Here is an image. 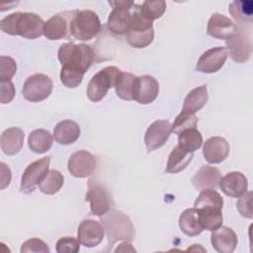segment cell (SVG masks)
I'll use <instances>...</instances> for the list:
<instances>
[{"mask_svg": "<svg viewBox=\"0 0 253 253\" xmlns=\"http://www.w3.org/2000/svg\"><path fill=\"white\" fill-rule=\"evenodd\" d=\"M221 178L220 171L213 167L205 165L202 166L193 176L192 183L198 191L203 190H215L218 187L219 180Z\"/></svg>", "mask_w": 253, "mask_h": 253, "instance_id": "cell-21", "label": "cell"}, {"mask_svg": "<svg viewBox=\"0 0 253 253\" xmlns=\"http://www.w3.org/2000/svg\"><path fill=\"white\" fill-rule=\"evenodd\" d=\"M171 132V124L169 121L157 120L153 122L144 134V143L147 151H154L164 145Z\"/></svg>", "mask_w": 253, "mask_h": 253, "instance_id": "cell-13", "label": "cell"}, {"mask_svg": "<svg viewBox=\"0 0 253 253\" xmlns=\"http://www.w3.org/2000/svg\"><path fill=\"white\" fill-rule=\"evenodd\" d=\"M137 77L128 72H121L115 82L117 96L125 101H131L134 97Z\"/></svg>", "mask_w": 253, "mask_h": 253, "instance_id": "cell-26", "label": "cell"}, {"mask_svg": "<svg viewBox=\"0 0 253 253\" xmlns=\"http://www.w3.org/2000/svg\"><path fill=\"white\" fill-rule=\"evenodd\" d=\"M201 224L204 229L213 231L222 225L221 210L213 208L197 209Z\"/></svg>", "mask_w": 253, "mask_h": 253, "instance_id": "cell-31", "label": "cell"}, {"mask_svg": "<svg viewBox=\"0 0 253 253\" xmlns=\"http://www.w3.org/2000/svg\"><path fill=\"white\" fill-rule=\"evenodd\" d=\"M56 252L58 253H77L80 249V242L78 239L70 236L61 237L56 242Z\"/></svg>", "mask_w": 253, "mask_h": 253, "instance_id": "cell-38", "label": "cell"}, {"mask_svg": "<svg viewBox=\"0 0 253 253\" xmlns=\"http://www.w3.org/2000/svg\"><path fill=\"white\" fill-rule=\"evenodd\" d=\"M218 186L226 196L231 198H239L245 192H247L248 182L243 173L232 171L220 178Z\"/></svg>", "mask_w": 253, "mask_h": 253, "instance_id": "cell-19", "label": "cell"}, {"mask_svg": "<svg viewBox=\"0 0 253 253\" xmlns=\"http://www.w3.org/2000/svg\"><path fill=\"white\" fill-rule=\"evenodd\" d=\"M80 127L78 124L72 120H64L59 122L53 129L54 140L62 145L74 143L80 136Z\"/></svg>", "mask_w": 253, "mask_h": 253, "instance_id": "cell-24", "label": "cell"}, {"mask_svg": "<svg viewBox=\"0 0 253 253\" xmlns=\"http://www.w3.org/2000/svg\"><path fill=\"white\" fill-rule=\"evenodd\" d=\"M116 252H120V251H124V252H126V251H131V252H135V249L134 248H132L131 247V244L129 243V242H127V241H125L124 243H122V244H120V246L115 250Z\"/></svg>", "mask_w": 253, "mask_h": 253, "instance_id": "cell-43", "label": "cell"}, {"mask_svg": "<svg viewBox=\"0 0 253 253\" xmlns=\"http://www.w3.org/2000/svg\"><path fill=\"white\" fill-rule=\"evenodd\" d=\"M126 38L127 42L135 48L146 47L153 42V24L140 13L138 4L134 3L132 7L130 25Z\"/></svg>", "mask_w": 253, "mask_h": 253, "instance_id": "cell-4", "label": "cell"}, {"mask_svg": "<svg viewBox=\"0 0 253 253\" xmlns=\"http://www.w3.org/2000/svg\"><path fill=\"white\" fill-rule=\"evenodd\" d=\"M52 91V80L45 74L36 73L29 76L22 89V94L27 101L41 102L45 100Z\"/></svg>", "mask_w": 253, "mask_h": 253, "instance_id": "cell-9", "label": "cell"}, {"mask_svg": "<svg viewBox=\"0 0 253 253\" xmlns=\"http://www.w3.org/2000/svg\"><path fill=\"white\" fill-rule=\"evenodd\" d=\"M192 158H193V153H190L182 149L179 145H176L168 156L165 171L167 173L181 172L192 161Z\"/></svg>", "mask_w": 253, "mask_h": 253, "instance_id": "cell-29", "label": "cell"}, {"mask_svg": "<svg viewBox=\"0 0 253 253\" xmlns=\"http://www.w3.org/2000/svg\"><path fill=\"white\" fill-rule=\"evenodd\" d=\"M100 221L107 234L109 247H112L119 240L131 242L135 237L134 227L130 218L121 211L109 210L100 216Z\"/></svg>", "mask_w": 253, "mask_h": 253, "instance_id": "cell-3", "label": "cell"}, {"mask_svg": "<svg viewBox=\"0 0 253 253\" xmlns=\"http://www.w3.org/2000/svg\"><path fill=\"white\" fill-rule=\"evenodd\" d=\"M227 57L228 50L226 47H212L200 56L196 64V69L202 73H214L223 66Z\"/></svg>", "mask_w": 253, "mask_h": 253, "instance_id": "cell-14", "label": "cell"}, {"mask_svg": "<svg viewBox=\"0 0 253 253\" xmlns=\"http://www.w3.org/2000/svg\"><path fill=\"white\" fill-rule=\"evenodd\" d=\"M64 183L63 175L55 169H50L47 171L42 182L39 184V189L42 193L45 195L56 194Z\"/></svg>", "mask_w": 253, "mask_h": 253, "instance_id": "cell-33", "label": "cell"}, {"mask_svg": "<svg viewBox=\"0 0 253 253\" xmlns=\"http://www.w3.org/2000/svg\"><path fill=\"white\" fill-rule=\"evenodd\" d=\"M86 201L90 203V211L93 215L101 216L110 210V196L103 185L95 179L89 180Z\"/></svg>", "mask_w": 253, "mask_h": 253, "instance_id": "cell-11", "label": "cell"}, {"mask_svg": "<svg viewBox=\"0 0 253 253\" xmlns=\"http://www.w3.org/2000/svg\"><path fill=\"white\" fill-rule=\"evenodd\" d=\"M21 253L36 252V253H48L49 247L40 238H31L25 241L21 246Z\"/></svg>", "mask_w": 253, "mask_h": 253, "instance_id": "cell-39", "label": "cell"}, {"mask_svg": "<svg viewBox=\"0 0 253 253\" xmlns=\"http://www.w3.org/2000/svg\"><path fill=\"white\" fill-rule=\"evenodd\" d=\"M235 29L236 25L231 19L222 14L214 13L208 22L207 33L214 39L226 41L234 34Z\"/></svg>", "mask_w": 253, "mask_h": 253, "instance_id": "cell-18", "label": "cell"}, {"mask_svg": "<svg viewBox=\"0 0 253 253\" xmlns=\"http://www.w3.org/2000/svg\"><path fill=\"white\" fill-rule=\"evenodd\" d=\"M25 134L20 127H9L5 129L0 137L1 150L6 155H15L23 147Z\"/></svg>", "mask_w": 253, "mask_h": 253, "instance_id": "cell-23", "label": "cell"}, {"mask_svg": "<svg viewBox=\"0 0 253 253\" xmlns=\"http://www.w3.org/2000/svg\"><path fill=\"white\" fill-rule=\"evenodd\" d=\"M43 26V20L38 14L30 12H15L0 21V29L5 34L30 40L40 38L42 35Z\"/></svg>", "mask_w": 253, "mask_h": 253, "instance_id": "cell-2", "label": "cell"}, {"mask_svg": "<svg viewBox=\"0 0 253 253\" xmlns=\"http://www.w3.org/2000/svg\"><path fill=\"white\" fill-rule=\"evenodd\" d=\"M96 164V158L92 153L87 150H78L70 155L67 168L72 176L86 178L93 174Z\"/></svg>", "mask_w": 253, "mask_h": 253, "instance_id": "cell-12", "label": "cell"}, {"mask_svg": "<svg viewBox=\"0 0 253 253\" xmlns=\"http://www.w3.org/2000/svg\"><path fill=\"white\" fill-rule=\"evenodd\" d=\"M17 71L16 61L6 55L0 56V81L11 80Z\"/></svg>", "mask_w": 253, "mask_h": 253, "instance_id": "cell-37", "label": "cell"}, {"mask_svg": "<svg viewBox=\"0 0 253 253\" xmlns=\"http://www.w3.org/2000/svg\"><path fill=\"white\" fill-rule=\"evenodd\" d=\"M72 14V13H71ZM66 13L56 14L44 22L42 35L50 41H56L63 39L69 33V20L66 18Z\"/></svg>", "mask_w": 253, "mask_h": 253, "instance_id": "cell-22", "label": "cell"}, {"mask_svg": "<svg viewBox=\"0 0 253 253\" xmlns=\"http://www.w3.org/2000/svg\"><path fill=\"white\" fill-rule=\"evenodd\" d=\"M0 102L1 104L10 103L15 96V87L11 80L0 81Z\"/></svg>", "mask_w": 253, "mask_h": 253, "instance_id": "cell-41", "label": "cell"}, {"mask_svg": "<svg viewBox=\"0 0 253 253\" xmlns=\"http://www.w3.org/2000/svg\"><path fill=\"white\" fill-rule=\"evenodd\" d=\"M211 242L215 251L219 253H231L236 248L237 235L232 228L221 225L212 231Z\"/></svg>", "mask_w": 253, "mask_h": 253, "instance_id": "cell-20", "label": "cell"}, {"mask_svg": "<svg viewBox=\"0 0 253 253\" xmlns=\"http://www.w3.org/2000/svg\"><path fill=\"white\" fill-rule=\"evenodd\" d=\"M251 198H252V192L248 191V192H245L242 196H240L236 203V208H237L239 213L242 216H244L246 218H250V219L253 217Z\"/></svg>", "mask_w": 253, "mask_h": 253, "instance_id": "cell-40", "label": "cell"}, {"mask_svg": "<svg viewBox=\"0 0 253 253\" xmlns=\"http://www.w3.org/2000/svg\"><path fill=\"white\" fill-rule=\"evenodd\" d=\"M228 12L238 24L250 25L253 21V2L251 0H235L228 6Z\"/></svg>", "mask_w": 253, "mask_h": 253, "instance_id": "cell-28", "label": "cell"}, {"mask_svg": "<svg viewBox=\"0 0 253 253\" xmlns=\"http://www.w3.org/2000/svg\"><path fill=\"white\" fill-rule=\"evenodd\" d=\"M223 199L219 193L215 190L208 189L203 190L194 203V208H213L217 210H222Z\"/></svg>", "mask_w": 253, "mask_h": 253, "instance_id": "cell-34", "label": "cell"}, {"mask_svg": "<svg viewBox=\"0 0 253 253\" xmlns=\"http://www.w3.org/2000/svg\"><path fill=\"white\" fill-rule=\"evenodd\" d=\"M139 10L146 19L153 22L164 14L166 10V2L163 0L144 1L142 5H139Z\"/></svg>", "mask_w": 253, "mask_h": 253, "instance_id": "cell-35", "label": "cell"}, {"mask_svg": "<svg viewBox=\"0 0 253 253\" xmlns=\"http://www.w3.org/2000/svg\"><path fill=\"white\" fill-rule=\"evenodd\" d=\"M57 57L61 64V83L67 88H76L82 83L85 72L94 62L95 52L92 46L86 43L65 42L59 46Z\"/></svg>", "mask_w": 253, "mask_h": 253, "instance_id": "cell-1", "label": "cell"}, {"mask_svg": "<svg viewBox=\"0 0 253 253\" xmlns=\"http://www.w3.org/2000/svg\"><path fill=\"white\" fill-rule=\"evenodd\" d=\"M198 124V118L195 114H190L186 112H181L175 119L173 125L171 126V131L175 134H179L184 130L195 128Z\"/></svg>", "mask_w": 253, "mask_h": 253, "instance_id": "cell-36", "label": "cell"}, {"mask_svg": "<svg viewBox=\"0 0 253 253\" xmlns=\"http://www.w3.org/2000/svg\"><path fill=\"white\" fill-rule=\"evenodd\" d=\"M28 145L30 149L35 153H44L49 150L52 145V135L46 129H35L29 134Z\"/></svg>", "mask_w": 253, "mask_h": 253, "instance_id": "cell-30", "label": "cell"}, {"mask_svg": "<svg viewBox=\"0 0 253 253\" xmlns=\"http://www.w3.org/2000/svg\"><path fill=\"white\" fill-rule=\"evenodd\" d=\"M158 81L150 75H142L137 77L133 100L139 104L147 105L152 103L158 96Z\"/></svg>", "mask_w": 253, "mask_h": 253, "instance_id": "cell-17", "label": "cell"}, {"mask_svg": "<svg viewBox=\"0 0 253 253\" xmlns=\"http://www.w3.org/2000/svg\"><path fill=\"white\" fill-rule=\"evenodd\" d=\"M99 16L92 10L73 11L69 23V34L78 41L94 39L101 31Z\"/></svg>", "mask_w": 253, "mask_h": 253, "instance_id": "cell-5", "label": "cell"}, {"mask_svg": "<svg viewBox=\"0 0 253 253\" xmlns=\"http://www.w3.org/2000/svg\"><path fill=\"white\" fill-rule=\"evenodd\" d=\"M109 4L113 7L112 12L109 15L107 27L110 32L115 35H126L131 20V11L134 5L132 1H109Z\"/></svg>", "mask_w": 253, "mask_h": 253, "instance_id": "cell-8", "label": "cell"}, {"mask_svg": "<svg viewBox=\"0 0 253 253\" xmlns=\"http://www.w3.org/2000/svg\"><path fill=\"white\" fill-rule=\"evenodd\" d=\"M105 235V229L97 220L84 219L80 222L77 230V239L85 247H95L99 245Z\"/></svg>", "mask_w": 253, "mask_h": 253, "instance_id": "cell-15", "label": "cell"}, {"mask_svg": "<svg viewBox=\"0 0 253 253\" xmlns=\"http://www.w3.org/2000/svg\"><path fill=\"white\" fill-rule=\"evenodd\" d=\"M209 95L207 85H202L190 91L186 96L182 111L190 114H195L200 111L208 102Z\"/></svg>", "mask_w": 253, "mask_h": 253, "instance_id": "cell-27", "label": "cell"}, {"mask_svg": "<svg viewBox=\"0 0 253 253\" xmlns=\"http://www.w3.org/2000/svg\"><path fill=\"white\" fill-rule=\"evenodd\" d=\"M228 55L238 63L247 61L252 53V41L250 28H246L243 24L236 25L234 34L225 41Z\"/></svg>", "mask_w": 253, "mask_h": 253, "instance_id": "cell-6", "label": "cell"}, {"mask_svg": "<svg viewBox=\"0 0 253 253\" xmlns=\"http://www.w3.org/2000/svg\"><path fill=\"white\" fill-rule=\"evenodd\" d=\"M179 227L188 236H196L204 230L196 208L185 210L179 216Z\"/></svg>", "mask_w": 253, "mask_h": 253, "instance_id": "cell-25", "label": "cell"}, {"mask_svg": "<svg viewBox=\"0 0 253 253\" xmlns=\"http://www.w3.org/2000/svg\"><path fill=\"white\" fill-rule=\"evenodd\" d=\"M0 170H1V175H0V189L4 190L7 186H9L10 182H11V178H12V174H11V170L10 168L3 162L0 163Z\"/></svg>", "mask_w": 253, "mask_h": 253, "instance_id": "cell-42", "label": "cell"}, {"mask_svg": "<svg viewBox=\"0 0 253 253\" xmlns=\"http://www.w3.org/2000/svg\"><path fill=\"white\" fill-rule=\"evenodd\" d=\"M229 143L221 136L210 137L203 146L204 157L211 164H217L225 160L229 154Z\"/></svg>", "mask_w": 253, "mask_h": 253, "instance_id": "cell-16", "label": "cell"}, {"mask_svg": "<svg viewBox=\"0 0 253 253\" xmlns=\"http://www.w3.org/2000/svg\"><path fill=\"white\" fill-rule=\"evenodd\" d=\"M49 161L50 157L44 156L28 165L21 178L20 190L22 193L30 194L35 191L36 186L42 182L47 173Z\"/></svg>", "mask_w": 253, "mask_h": 253, "instance_id": "cell-10", "label": "cell"}, {"mask_svg": "<svg viewBox=\"0 0 253 253\" xmlns=\"http://www.w3.org/2000/svg\"><path fill=\"white\" fill-rule=\"evenodd\" d=\"M121 72L122 70L116 66H107L93 75L86 90L88 99L95 103L101 101L109 89L115 86L116 79Z\"/></svg>", "mask_w": 253, "mask_h": 253, "instance_id": "cell-7", "label": "cell"}, {"mask_svg": "<svg viewBox=\"0 0 253 253\" xmlns=\"http://www.w3.org/2000/svg\"><path fill=\"white\" fill-rule=\"evenodd\" d=\"M203 144V135L195 127L182 131L178 134V144L182 149L194 153Z\"/></svg>", "mask_w": 253, "mask_h": 253, "instance_id": "cell-32", "label": "cell"}]
</instances>
